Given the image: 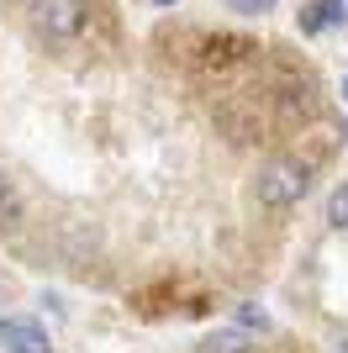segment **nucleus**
Masks as SVG:
<instances>
[{"label":"nucleus","instance_id":"obj_11","mask_svg":"<svg viewBox=\"0 0 348 353\" xmlns=\"http://www.w3.org/2000/svg\"><path fill=\"white\" fill-rule=\"evenodd\" d=\"M153 6H174V0H153Z\"/></svg>","mask_w":348,"mask_h":353},{"label":"nucleus","instance_id":"obj_12","mask_svg":"<svg viewBox=\"0 0 348 353\" xmlns=\"http://www.w3.org/2000/svg\"><path fill=\"white\" fill-rule=\"evenodd\" d=\"M338 353H348V343H343V348H338Z\"/></svg>","mask_w":348,"mask_h":353},{"label":"nucleus","instance_id":"obj_8","mask_svg":"<svg viewBox=\"0 0 348 353\" xmlns=\"http://www.w3.org/2000/svg\"><path fill=\"white\" fill-rule=\"evenodd\" d=\"M238 322L243 327H269V316H264L259 306H238Z\"/></svg>","mask_w":348,"mask_h":353},{"label":"nucleus","instance_id":"obj_3","mask_svg":"<svg viewBox=\"0 0 348 353\" xmlns=\"http://www.w3.org/2000/svg\"><path fill=\"white\" fill-rule=\"evenodd\" d=\"M0 348L6 353H53V338L32 316H0Z\"/></svg>","mask_w":348,"mask_h":353},{"label":"nucleus","instance_id":"obj_2","mask_svg":"<svg viewBox=\"0 0 348 353\" xmlns=\"http://www.w3.org/2000/svg\"><path fill=\"white\" fill-rule=\"evenodd\" d=\"M32 21L43 37L64 43V37H79L85 27V0H32Z\"/></svg>","mask_w":348,"mask_h":353},{"label":"nucleus","instance_id":"obj_9","mask_svg":"<svg viewBox=\"0 0 348 353\" xmlns=\"http://www.w3.org/2000/svg\"><path fill=\"white\" fill-rule=\"evenodd\" d=\"M333 16H338V27L348 21V0H333Z\"/></svg>","mask_w":348,"mask_h":353},{"label":"nucleus","instance_id":"obj_1","mask_svg":"<svg viewBox=\"0 0 348 353\" xmlns=\"http://www.w3.org/2000/svg\"><path fill=\"white\" fill-rule=\"evenodd\" d=\"M259 201L269 211H285V206H296L306 190H311V163H301V159H269L259 169Z\"/></svg>","mask_w":348,"mask_h":353},{"label":"nucleus","instance_id":"obj_5","mask_svg":"<svg viewBox=\"0 0 348 353\" xmlns=\"http://www.w3.org/2000/svg\"><path fill=\"white\" fill-rule=\"evenodd\" d=\"M201 353H248V338L243 332H217V338H206Z\"/></svg>","mask_w":348,"mask_h":353},{"label":"nucleus","instance_id":"obj_10","mask_svg":"<svg viewBox=\"0 0 348 353\" xmlns=\"http://www.w3.org/2000/svg\"><path fill=\"white\" fill-rule=\"evenodd\" d=\"M338 95H343V105H348V79H343V90H338Z\"/></svg>","mask_w":348,"mask_h":353},{"label":"nucleus","instance_id":"obj_13","mask_svg":"<svg viewBox=\"0 0 348 353\" xmlns=\"http://www.w3.org/2000/svg\"><path fill=\"white\" fill-rule=\"evenodd\" d=\"M0 195H6V185H0Z\"/></svg>","mask_w":348,"mask_h":353},{"label":"nucleus","instance_id":"obj_7","mask_svg":"<svg viewBox=\"0 0 348 353\" xmlns=\"http://www.w3.org/2000/svg\"><path fill=\"white\" fill-rule=\"evenodd\" d=\"M227 11H238V16H264V11H275L280 0H222Z\"/></svg>","mask_w":348,"mask_h":353},{"label":"nucleus","instance_id":"obj_6","mask_svg":"<svg viewBox=\"0 0 348 353\" xmlns=\"http://www.w3.org/2000/svg\"><path fill=\"white\" fill-rule=\"evenodd\" d=\"M327 221H333V227H348V185L333 190V201H327Z\"/></svg>","mask_w":348,"mask_h":353},{"label":"nucleus","instance_id":"obj_4","mask_svg":"<svg viewBox=\"0 0 348 353\" xmlns=\"http://www.w3.org/2000/svg\"><path fill=\"white\" fill-rule=\"evenodd\" d=\"M327 27H338L333 0H306V11H301V32H327Z\"/></svg>","mask_w":348,"mask_h":353}]
</instances>
